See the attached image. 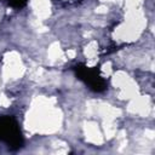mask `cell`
I'll list each match as a JSON object with an SVG mask.
<instances>
[{
  "mask_svg": "<svg viewBox=\"0 0 155 155\" xmlns=\"http://www.w3.org/2000/svg\"><path fill=\"white\" fill-rule=\"evenodd\" d=\"M0 142L16 150L23 145V137L17 121L12 116H0Z\"/></svg>",
  "mask_w": 155,
  "mask_h": 155,
  "instance_id": "cell-1",
  "label": "cell"
},
{
  "mask_svg": "<svg viewBox=\"0 0 155 155\" xmlns=\"http://www.w3.org/2000/svg\"><path fill=\"white\" fill-rule=\"evenodd\" d=\"M27 2V0H8V4L13 7H22L24 6Z\"/></svg>",
  "mask_w": 155,
  "mask_h": 155,
  "instance_id": "cell-3",
  "label": "cell"
},
{
  "mask_svg": "<svg viewBox=\"0 0 155 155\" xmlns=\"http://www.w3.org/2000/svg\"><path fill=\"white\" fill-rule=\"evenodd\" d=\"M74 69H75V73L79 76V79H81L82 81H85L90 86V88L92 91H94V92H102V91L105 90L107 82L99 75L98 69L90 68V67H86L84 64H79Z\"/></svg>",
  "mask_w": 155,
  "mask_h": 155,
  "instance_id": "cell-2",
  "label": "cell"
}]
</instances>
